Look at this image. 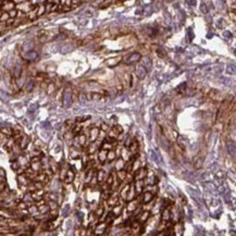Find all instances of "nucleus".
<instances>
[{"label":"nucleus","mask_w":236,"mask_h":236,"mask_svg":"<svg viewBox=\"0 0 236 236\" xmlns=\"http://www.w3.org/2000/svg\"><path fill=\"white\" fill-rule=\"evenodd\" d=\"M226 72L232 75H236V65L235 64H229L226 67Z\"/></svg>","instance_id":"9"},{"label":"nucleus","mask_w":236,"mask_h":236,"mask_svg":"<svg viewBox=\"0 0 236 236\" xmlns=\"http://www.w3.org/2000/svg\"><path fill=\"white\" fill-rule=\"evenodd\" d=\"M3 176H5V173H3V170H1V177L3 179Z\"/></svg>","instance_id":"33"},{"label":"nucleus","mask_w":236,"mask_h":236,"mask_svg":"<svg viewBox=\"0 0 236 236\" xmlns=\"http://www.w3.org/2000/svg\"><path fill=\"white\" fill-rule=\"evenodd\" d=\"M67 175H68V180H65V181H67V182H72V180H73V177H74V174H72L71 172H68Z\"/></svg>","instance_id":"18"},{"label":"nucleus","mask_w":236,"mask_h":236,"mask_svg":"<svg viewBox=\"0 0 236 236\" xmlns=\"http://www.w3.org/2000/svg\"><path fill=\"white\" fill-rule=\"evenodd\" d=\"M72 50H73V47H72L71 45H63L61 47V49H60V51H61L62 53H69L71 52Z\"/></svg>","instance_id":"8"},{"label":"nucleus","mask_w":236,"mask_h":236,"mask_svg":"<svg viewBox=\"0 0 236 236\" xmlns=\"http://www.w3.org/2000/svg\"><path fill=\"white\" fill-rule=\"evenodd\" d=\"M165 215H163V219L164 220H169V211H165Z\"/></svg>","instance_id":"24"},{"label":"nucleus","mask_w":236,"mask_h":236,"mask_svg":"<svg viewBox=\"0 0 236 236\" xmlns=\"http://www.w3.org/2000/svg\"><path fill=\"white\" fill-rule=\"evenodd\" d=\"M21 71H22L21 65H17V68H15V70H14V75H15V77H19L20 75H21Z\"/></svg>","instance_id":"15"},{"label":"nucleus","mask_w":236,"mask_h":236,"mask_svg":"<svg viewBox=\"0 0 236 236\" xmlns=\"http://www.w3.org/2000/svg\"><path fill=\"white\" fill-rule=\"evenodd\" d=\"M188 193L191 194L192 195V197L193 198H195V199H200V194L198 193L197 191H194V189H192V188H188Z\"/></svg>","instance_id":"10"},{"label":"nucleus","mask_w":236,"mask_h":236,"mask_svg":"<svg viewBox=\"0 0 236 236\" xmlns=\"http://www.w3.org/2000/svg\"><path fill=\"white\" fill-rule=\"evenodd\" d=\"M151 158H153V160L155 161L156 163L160 162V157L158 156V153H156V151H151Z\"/></svg>","instance_id":"12"},{"label":"nucleus","mask_w":236,"mask_h":236,"mask_svg":"<svg viewBox=\"0 0 236 236\" xmlns=\"http://www.w3.org/2000/svg\"><path fill=\"white\" fill-rule=\"evenodd\" d=\"M153 199V194L149 193V192H147V193H145V197H144V203H149V201Z\"/></svg>","instance_id":"11"},{"label":"nucleus","mask_w":236,"mask_h":236,"mask_svg":"<svg viewBox=\"0 0 236 236\" xmlns=\"http://www.w3.org/2000/svg\"><path fill=\"white\" fill-rule=\"evenodd\" d=\"M36 108H37V105H33V106H31V107H29V111H35Z\"/></svg>","instance_id":"26"},{"label":"nucleus","mask_w":236,"mask_h":236,"mask_svg":"<svg viewBox=\"0 0 236 236\" xmlns=\"http://www.w3.org/2000/svg\"><path fill=\"white\" fill-rule=\"evenodd\" d=\"M117 200H118V196H113L111 203H110V201H109V203H111V206H114V205H117Z\"/></svg>","instance_id":"19"},{"label":"nucleus","mask_w":236,"mask_h":236,"mask_svg":"<svg viewBox=\"0 0 236 236\" xmlns=\"http://www.w3.org/2000/svg\"><path fill=\"white\" fill-rule=\"evenodd\" d=\"M97 133H98L97 129H94L93 131H91V139H96V137H97Z\"/></svg>","instance_id":"17"},{"label":"nucleus","mask_w":236,"mask_h":236,"mask_svg":"<svg viewBox=\"0 0 236 236\" xmlns=\"http://www.w3.org/2000/svg\"><path fill=\"white\" fill-rule=\"evenodd\" d=\"M69 211H70V205H65L64 207L62 208V211H61L62 215H63V217L68 215H69Z\"/></svg>","instance_id":"13"},{"label":"nucleus","mask_w":236,"mask_h":236,"mask_svg":"<svg viewBox=\"0 0 236 236\" xmlns=\"http://www.w3.org/2000/svg\"><path fill=\"white\" fill-rule=\"evenodd\" d=\"M112 181H113V180H112V175H110V176H109V180H108V183H109V184H112Z\"/></svg>","instance_id":"28"},{"label":"nucleus","mask_w":236,"mask_h":236,"mask_svg":"<svg viewBox=\"0 0 236 236\" xmlns=\"http://www.w3.org/2000/svg\"><path fill=\"white\" fill-rule=\"evenodd\" d=\"M223 36H224V37H226V38H231V37H232V34L230 33L229 31H225L224 33H223Z\"/></svg>","instance_id":"21"},{"label":"nucleus","mask_w":236,"mask_h":236,"mask_svg":"<svg viewBox=\"0 0 236 236\" xmlns=\"http://www.w3.org/2000/svg\"><path fill=\"white\" fill-rule=\"evenodd\" d=\"M227 150H229L230 155L232 156V157H234V156L236 155V146L235 144L233 143V141H227Z\"/></svg>","instance_id":"4"},{"label":"nucleus","mask_w":236,"mask_h":236,"mask_svg":"<svg viewBox=\"0 0 236 236\" xmlns=\"http://www.w3.org/2000/svg\"><path fill=\"white\" fill-rule=\"evenodd\" d=\"M108 157L110 158V159H114V157H115V155L113 153H109V156Z\"/></svg>","instance_id":"27"},{"label":"nucleus","mask_w":236,"mask_h":236,"mask_svg":"<svg viewBox=\"0 0 236 236\" xmlns=\"http://www.w3.org/2000/svg\"><path fill=\"white\" fill-rule=\"evenodd\" d=\"M200 11L203 12V13H208V8H207V6L205 5V3H201L200 5Z\"/></svg>","instance_id":"16"},{"label":"nucleus","mask_w":236,"mask_h":236,"mask_svg":"<svg viewBox=\"0 0 236 236\" xmlns=\"http://www.w3.org/2000/svg\"><path fill=\"white\" fill-rule=\"evenodd\" d=\"M148 215H148V212H145V215H143V217H141V221H145V220L148 218Z\"/></svg>","instance_id":"25"},{"label":"nucleus","mask_w":236,"mask_h":236,"mask_svg":"<svg viewBox=\"0 0 236 236\" xmlns=\"http://www.w3.org/2000/svg\"><path fill=\"white\" fill-rule=\"evenodd\" d=\"M33 83H32V82H29V84H27V86H26V91H31V89H33Z\"/></svg>","instance_id":"20"},{"label":"nucleus","mask_w":236,"mask_h":236,"mask_svg":"<svg viewBox=\"0 0 236 236\" xmlns=\"http://www.w3.org/2000/svg\"><path fill=\"white\" fill-rule=\"evenodd\" d=\"M233 158H234V159H235V161H236V155H235V156H234V157H233Z\"/></svg>","instance_id":"34"},{"label":"nucleus","mask_w":236,"mask_h":236,"mask_svg":"<svg viewBox=\"0 0 236 236\" xmlns=\"http://www.w3.org/2000/svg\"><path fill=\"white\" fill-rule=\"evenodd\" d=\"M50 196H51V197H50V198H51V199H52V200H55V201H56V199H57V198H56V197H55V196H56V195H53V194H51V195H50Z\"/></svg>","instance_id":"31"},{"label":"nucleus","mask_w":236,"mask_h":236,"mask_svg":"<svg viewBox=\"0 0 236 236\" xmlns=\"http://www.w3.org/2000/svg\"><path fill=\"white\" fill-rule=\"evenodd\" d=\"M63 105L67 108L71 107L72 105V94L70 89H65L64 94H63Z\"/></svg>","instance_id":"1"},{"label":"nucleus","mask_w":236,"mask_h":236,"mask_svg":"<svg viewBox=\"0 0 236 236\" xmlns=\"http://www.w3.org/2000/svg\"><path fill=\"white\" fill-rule=\"evenodd\" d=\"M37 52H35V51H29V52H26L25 55H24V58L27 60H35L36 58H37Z\"/></svg>","instance_id":"6"},{"label":"nucleus","mask_w":236,"mask_h":236,"mask_svg":"<svg viewBox=\"0 0 236 236\" xmlns=\"http://www.w3.org/2000/svg\"><path fill=\"white\" fill-rule=\"evenodd\" d=\"M85 141V137L84 136H81V141H79V144H83Z\"/></svg>","instance_id":"29"},{"label":"nucleus","mask_w":236,"mask_h":236,"mask_svg":"<svg viewBox=\"0 0 236 236\" xmlns=\"http://www.w3.org/2000/svg\"><path fill=\"white\" fill-rule=\"evenodd\" d=\"M103 175H105V173H103V171H101V172H99V175H98V181H99V182H101V181H103Z\"/></svg>","instance_id":"22"},{"label":"nucleus","mask_w":236,"mask_h":236,"mask_svg":"<svg viewBox=\"0 0 236 236\" xmlns=\"http://www.w3.org/2000/svg\"><path fill=\"white\" fill-rule=\"evenodd\" d=\"M77 217H79V219L82 220V213H81V212H79V213H77Z\"/></svg>","instance_id":"32"},{"label":"nucleus","mask_w":236,"mask_h":236,"mask_svg":"<svg viewBox=\"0 0 236 236\" xmlns=\"http://www.w3.org/2000/svg\"><path fill=\"white\" fill-rule=\"evenodd\" d=\"M189 5H192V6H195V5H196L195 0H189Z\"/></svg>","instance_id":"30"},{"label":"nucleus","mask_w":236,"mask_h":236,"mask_svg":"<svg viewBox=\"0 0 236 236\" xmlns=\"http://www.w3.org/2000/svg\"><path fill=\"white\" fill-rule=\"evenodd\" d=\"M217 6L220 10H223L225 8V1L224 0H217Z\"/></svg>","instance_id":"14"},{"label":"nucleus","mask_w":236,"mask_h":236,"mask_svg":"<svg viewBox=\"0 0 236 236\" xmlns=\"http://www.w3.org/2000/svg\"><path fill=\"white\" fill-rule=\"evenodd\" d=\"M146 169H141V170H138V172L136 173L135 174V179L136 180H138V181H141V180H143V179H145V176H146Z\"/></svg>","instance_id":"5"},{"label":"nucleus","mask_w":236,"mask_h":236,"mask_svg":"<svg viewBox=\"0 0 236 236\" xmlns=\"http://www.w3.org/2000/svg\"><path fill=\"white\" fill-rule=\"evenodd\" d=\"M106 156H107V155H106L105 151H101V153H100V160H101V161H103V160L106 159Z\"/></svg>","instance_id":"23"},{"label":"nucleus","mask_w":236,"mask_h":236,"mask_svg":"<svg viewBox=\"0 0 236 236\" xmlns=\"http://www.w3.org/2000/svg\"><path fill=\"white\" fill-rule=\"evenodd\" d=\"M136 76L138 77V79H144L146 76V74H147V69H146L144 65H138V67L136 68Z\"/></svg>","instance_id":"2"},{"label":"nucleus","mask_w":236,"mask_h":236,"mask_svg":"<svg viewBox=\"0 0 236 236\" xmlns=\"http://www.w3.org/2000/svg\"><path fill=\"white\" fill-rule=\"evenodd\" d=\"M143 65H144V67H145L147 70H150V69H151V65H153L150 58H148V57H145V58H144V59H143Z\"/></svg>","instance_id":"7"},{"label":"nucleus","mask_w":236,"mask_h":236,"mask_svg":"<svg viewBox=\"0 0 236 236\" xmlns=\"http://www.w3.org/2000/svg\"><path fill=\"white\" fill-rule=\"evenodd\" d=\"M139 60H141V53L134 52L126 59V63L127 64H132V63H135V62L139 61Z\"/></svg>","instance_id":"3"}]
</instances>
